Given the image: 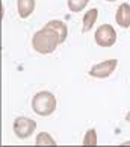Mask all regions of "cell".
I'll use <instances>...</instances> for the list:
<instances>
[{
  "mask_svg": "<svg viewBox=\"0 0 130 147\" xmlns=\"http://www.w3.org/2000/svg\"><path fill=\"white\" fill-rule=\"evenodd\" d=\"M35 129H36V123L32 118L18 117V118H15V121H14V134L21 140L29 138L30 135L35 132Z\"/></svg>",
  "mask_w": 130,
  "mask_h": 147,
  "instance_id": "cell-4",
  "label": "cell"
},
{
  "mask_svg": "<svg viewBox=\"0 0 130 147\" xmlns=\"http://www.w3.org/2000/svg\"><path fill=\"white\" fill-rule=\"evenodd\" d=\"M126 121H129V123H130V111L127 112V115H126Z\"/></svg>",
  "mask_w": 130,
  "mask_h": 147,
  "instance_id": "cell-13",
  "label": "cell"
},
{
  "mask_svg": "<svg viewBox=\"0 0 130 147\" xmlns=\"http://www.w3.org/2000/svg\"><path fill=\"white\" fill-rule=\"evenodd\" d=\"M94 38L100 47H112L117 42V30L111 24H101L95 30Z\"/></svg>",
  "mask_w": 130,
  "mask_h": 147,
  "instance_id": "cell-3",
  "label": "cell"
},
{
  "mask_svg": "<svg viewBox=\"0 0 130 147\" xmlns=\"http://www.w3.org/2000/svg\"><path fill=\"white\" fill-rule=\"evenodd\" d=\"M89 0H68V8L71 12H80L88 5Z\"/></svg>",
  "mask_w": 130,
  "mask_h": 147,
  "instance_id": "cell-11",
  "label": "cell"
},
{
  "mask_svg": "<svg viewBox=\"0 0 130 147\" xmlns=\"http://www.w3.org/2000/svg\"><path fill=\"white\" fill-rule=\"evenodd\" d=\"M46 28L53 29L56 32V34L59 35V40H61V44L65 42V40H67V36H68V28H67V24H65L64 21H61V20H52V21H48V23L46 24Z\"/></svg>",
  "mask_w": 130,
  "mask_h": 147,
  "instance_id": "cell-7",
  "label": "cell"
},
{
  "mask_svg": "<svg viewBox=\"0 0 130 147\" xmlns=\"http://www.w3.org/2000/svg\"><path fill=\"white\" fill-rule=\"evenodd\" d=\"M83 146H97V132H95V129H89L88 132L85 134Z\"/></svg>",
  "mask_w": 130,
  "mask_h": 147,
  "instance_id": "cell-12",
  "label": "cell"
},
{
  "mask_svg": "<svg viewBox=\"0 0 130 147\" xmlns=\"http://www.w3.org/2000/svg\"><path fill=\"white\" fill-rule=\"evenodd\" d=\"M59 44H61L59 35L53 29H48L46 26L41 30L35 32L34 38H32V46H34V49L38 53H41V55L53 53Z\"/></svg>",
  "mask_w": 130,
  "mask_h": 147,
  "instance_id": "cell-1",
  "label": "cell"
},
{
  "mask_svg": "<svg viewBox=\"0 0 130 147\" xmlns=\"http://www.w3.org/2000/svg\"><path fill=\"white\" fill-rule=\"evenodd\" d=\"M107 2H115V0H107Z\"/></svg>",
  "mask_w": 130,
  "mask_h": 147,
  "instance_id": "cell-14",
  "label": "cell"
},
{
  "mask_svg": "<svg viewBox=\"0 0 130 147\" xmlns=\"http://www.w3.org/2000/svg\"><path fill=\"white\" fill-rule=\"evenodd\" d=\"M115 20H117L118 26H121L123 29L130 28V5L129 3H123L118 6L117 14H115Z\"/></svg>",
  "mask_w": 130,
  "mask_h": 147,
  "instance_id": "cell-6",
  "label": "cell"
},
{
  "mask_svg": "<svg viewBox=\"0 0 130 147\" xmlns=\"http://www.w3.org/2000/svg\"><path fill=\"white\" fill-rule=\"evenodd\" d=\"M32 109L36 115L48 117L56 109V97L50 91H40L32 99Z\"/></svg>",
  "mask_w": 130,
  "mask_h": 147,
  "instance_id": "cell-2",
  "label": "cell"
},
{
  "mask_svg": "<svg viewBox=\"0 0 130 147\" xmlns=\"http://www.w3.org/2000/svg\"><path fill=\"white\" fill-rule=\"evenodd\" d=\"M117 65H118L117 59H107V61H103L100 64L92 65V68L89 70V74L92 76V78H97V79L109 78V76L115 71Z\"/></svg>",
  "mask_w": 130,
  "mask_h": 147,
  "instance_id": "cell-5",
  "label": "cell"
},
{
  "mask_svg": "<svg viewBox=\"0 0 130 147\" xmlns=\"http://www.w3.org/2000/svg\"><path fill=\"white\" fill-rule=\"evenodd\" d=\"M97 17H99V11H97L95 8L92 9H89L88 12H85L83 15V20H82V32L83 34H86V32H89L91 29L94 28V24H95V21H97Z\"/></svg>",
  "mask_w": 130,
  "mask_h": 147,
  "instance_id": "cell-8",
  "label": "cell"
},
{
  "mask_svg": "<svg viewBox=\"0 0 130 147\" xmlns=\"http://www.w3.org/2000/svg\"><path fill=\"white\" fill-rule=\"evenodd\" d=\"M18 15L21 18H27L35 9V0H17Z\"/></svg>",
  "mask_w": 130,
  "mask_h": 147,
  "instance_id": "cell-9",
  "label": "cell"
},
{
  "mask_svg": "<svg viewBox=\"0 0 130 147\" xmlns=\"http://www.w3.org/2000/svg\"><path fill=\"white\" fill-rule=\"evenodd\" d=\"M35 143H36V146H56V141L53 140L47 132L38 134V137H36V140H35Z\"/></svg>",
  "mask_w": 130,
  "mask_h": 147,
  "instance_id": "cell-10",
  "label": "cell"
}]
</instances>
